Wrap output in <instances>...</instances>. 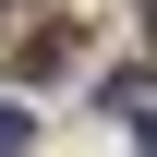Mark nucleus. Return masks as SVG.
<instances>
[{
	"label": "nucleus",
	"instance_id": "obj_1",
	"mask_svg": "<svg viewBox=\"0 0 157 157\" xmlns=\"http://www.w3.org/2000/svg\"><path fill=\"white\" fill-rule=\"evenodd\" d=\"M12 73H73V24H36V36L12 48Z\"/></svg>",
	"mask_w": 157,
	"mask_h": 157
},
{
	"label": "nucleus",
	"instance_id": "obj_2",
	"mask_svg": "<svg viewBox=\"0 0 157 157\" xmlns=\"http://www.w3.org/2000/svg\"><path fill=\"white\" fill-rule=\"evenodd\" d=\"M145 157H157V109H145Z\"/></svg>",
	"mask_w": 157,
	"mask_h": 157
},
{
	"label": "nucleus",
	"instance_id": "obj_3",
	"mask_svg": "<svg viewBox=\"0 0 157 157\" xmlns=\"http://www.w3.org/2000/svg\"><path fill=\"white\" fill-rule=\"evenodd\" d=\"M145 36H157V0H145Z\"/></svg>",
	"mask_w": 157,
	"mask_h": 157
},
{
	"label": "nucleus",
	"instance_id": "obj_4",
	"mask_svg": "<svg viewBox=\"0 0 157 157\" xmlns=\"http://www.w3.org/2000/svg\"><path fill=\"white\" fill-rule=\"evenodd\" d=\"M0 12H12V0H0Z\"/></svg>",
	"mask_w": 157,
	"mask_h": 157
}]
</instances>
